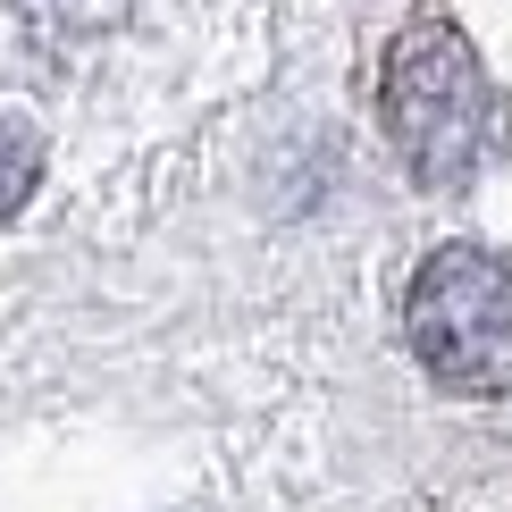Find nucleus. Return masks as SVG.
I'll return each mask as SVG.
<instances>
[{
	"label": "nucleus",
	"mask_w": 512,
	"mask_h": 512,
	"mask_svg": "<svg viewBox=\"0 0 512 512\" xmlns=\"http://www.w3.org/2000/svg\"><path fill=\"white\" fill-rule=\"evenodd\" d=\"M378 110H387V135H395V152L420 185H462L479 143H487V76H479L471 42L445 17L403 26V42L387 51Z\"/></svg>",
	"instance_id": "1"
},
{
	"label": "nucleus",
	"mask_w": 512,
	"mask_h": 512,
	"mask_svg": "<svg viewBox=\"0 0 512 512\" xmlns=\"http://www.w3.org/2000/svg\"><path fill=\"white\" fill-rule=\"evenodd\" d=\"M403 336L429 361V378L462 395L512 387V261L487 244H445L420 261L403 294Z\"/></svg>",
	"instance_id": "2"
},
{
	"label": "nucleus",
	"mask_w": 512,
	"mask_h": 512,
	"mask_svg": "<svg viewBox=\"0 0 512 512\" xmlns=\"http://www.w3.org/2000/svg\"><path fill=\"white\" fill-rule=\"evenodd\" d=\"M34 177H42V143L26 135V126L0 118V219H9V210H26Z\"/></svg>",
	"instance_id": "3"
}]
</instances>
